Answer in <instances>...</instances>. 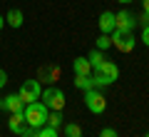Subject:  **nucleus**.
<instances>
[{
    "instance_id": "412c9836",
    "label": "nucleus",
    "mask_w": 149,
    "mask_h": 137,
    "mask_svg": "<svg viewBox=\"0 0 149 137\" xmlns=\"http://www.w3.org/2000/svg\"><path fill=\"white\" fill-rule=\"evenodd\" d=\"M8 82V75H5V70H0V87Z\"/></svg>"
},
{
    "instance_id": "f03ea898",
    "label": "nucleus",
    "mask_w": 149,
    "mask_h": 137,
    "mask_svg": "<svg viewBox=\"0 0 149 137\" xmlns=\"http://www.w3.org/2000/svg\"><path fill=\"white\" fill-rule=\"evenodd\" d=\"M117 77H119V67L112 63V60H107L104 65H100V67L95 70L92 82H95V87H107V85H112Z\"/></svg>"
},
{
    "instance_id": "7ed1b4c3",
    "label": "nucleus",
    "mask_w": 149,
    "mask_h": 137,
    "mask_svg": "<svg viewBox=\"0 0 149 137\" xmlns=\"http://www.w3.org/2000/svg\"><path fill=\"white\" fill-rule=\"evenodd\" d=\"M85 105H87V110H90L92 115H102V112L107 110V100H104V95H102L97 87H92V90L85 92Z\"/></svg>"
},
{
    "instance_id": "f3484780",
    "label": "nucleus",
    "mask_w": 149,
    "mask_h": 137,
    "mask_svg": "<svg viewBox=\"0 0 149 137\" xmlns=\"http://www.w3.org/2000/svg\"><path fill=\"white\" fill-rule=\"evenodd\" d=\"M65 137H82V130H80V125H74V122L65 125Z\"/></svg>"
},
{
    "instance_id": "f8f14e48",
    "label": "nucleus",
    "mask_w": 149,
    "mask_h": 137,
    "mask_svg": "<svg viewBox=\"0 0 149 137\" xmlns=\"http://www.w3.org/2000/svg\"><path fill=\"white\" fill-rule=\"evenodd\" d=\"M22 20H25V15H22V10H17V8H13V10L5 15V22H8L10 27H20Z\"/></svg>"
},
{
    "instance_id": "393cba45",
    "label": "nucleus",
    "mask_w": 149,
    "mask_h": 137,
    "mask_svg": "<svg viewBox=\"0 0 149 137\" xmlns=\"http://www.w3.org/2000/svg\"><path fill=\"white\" fill-rule=\"evenodd\" d=\"M119 3H132V0H119Z\"/></svg>"
},
{
    "instance_id": "9d476101",
    "label": "nucleus",
    "mask_w": 149,
    "mask_h": 137,
    "mask_svg": "<svg viewBox=\"0 0 149 137\" xmlns=\"http://www.w3.org/2000/svg\"><path fill=\"white\" fill-rule=\"evenodd\" d=\"M100 30H102V32H107V35L114 30V13L104 10V13L100 15Z\"/></svg>"
},
{
    "instance_id": "ddd939ff",
    "label": "nucleus",
    "mask_w": 149,
    "mask_h": 137,
    "mask_svg": "<svg viewBox=\"0 0 149 137\" xmlns=\"http://www.w3.org/2000/svg\"><path fill=\"white\" fill-rule=\"evenodd\" d=\"M87 60H90V65H92V70H97V67H100V65H104L107 63V55L104 53H102V50H92V53L90 55H87Z\"/></svg>"
},
{
    "instance_id": "423d86ee",
    "label": "nucleus",
    "mask_w": 149,
    "mask_h": 137,
    "mask_svg": "<svg viewBox=\"0 0 149 137\" xmlns=\"http://www.w3.org/2000/svg\"><path fill=\"white\" fill-rule=\"evenodd\" d=\"M40 92H42V87H40L37 80H25V82L20 85V90H17V95H20V100L25 102V105L40 100Z\"/></svg>"
},
{
    "instance_id": "5701e85b",
    "label": "nucleus",
    "mask_w": 149,
    "mask_h": 137,
    "mask_svg": "<svg viewBox=\"0 0 149 137\" xmlns=\"http://www.w3.org/2000/svg\"><path fill=\"white\" fill-rule=\"evenodd\" d=\"M3 25H5V18H3V15H0V30H3Z\"/></svg>"
},
{
    "instance_id": "20e7f679",
    "label": "nucleus",
    "mask_w": 149,
    "mask_h": 137,
    "mask_svg": "<svg viewBox=\"0 0 149 137\" xmlns=\"http://www.w3.org/2000/svg\"><path fill=\"white\" fill-rule=\"evenodd\" d=\"M40 102H45L47 105V110H62L65 107V92L57 87H47L45 92H40Z\"/></svg>"
},
{
    "instance_id": "a211bd4d",
    "label": "nucleus",
    "mask_w": 149,
    "mask_h": 137,
    "mask_svg": "<svg viewBox=\"0 0 149 137\" xmlns=\"http://www.w3.org/2000/svg\"><path fill=\"white\" fill-rule=\"evenodd\" d=\"M35 137H57V130H55V127H50V125H42L40 130L35 132Z\"/></svg>"
},
{
    "instance_id": "dca6fc26",
    "label": "nucleus",
    "mask_w": 149,
    "mask_h": 137,
    "mask_svg": "<svg viewBox=\"0 0 149 137\" xmlns=\"http://www.w3.org/2000/svg\"><path fill=\"white\" fill-rule=\"evenodd\" d=\"M45 125H50V127L57 130V127L62 125V115H60L57 110H50V112H47V122H45Z\"/></svg>"
},
{
    "instance_id": "39448f33",
    "label": "nucleus",
    "mask_w": 149,
    "mask_h": 137,
    "mask_svg": "<svg viewBox=\"0 0 149 137\" xmlns=\"http://www.w3.org/2000/svg\"><path fill=\"white\" fill-rule=\"evenodd\" d=\"M109 37H112V45L119 50V53H132L134 50V45H137V40H134V35L132 32H122V30H112L109 32Z\"/></svg>"
},
{
    "instance_id": "aec40b11",
    "label": "nucleus",
    "mask_w": 149,
    "mask_h": 137,
    "mask_svg": "<svg viewBox=\"0 0 149 137\" xmlns=\"http://www.w3.org/2000/svg\"><path fill=\"white\" fill-rule=\"evenodd\" d=\"M100 137H117V130H112V127H104L100 132Z\"/></svg>"
},
{
    "instance_id": "2eb2a0df",
    "label": "nucleus",
    "mask_w": 149,
    "mask_h": 137,
    "mask_svg": "<svg viewBox=\"0 0 149 137\" xmlns=\"http://www.w3.org/2000/svg\"><path fill=\"white\" fill-rule=\"evenodd\" d=\"M95 48H97V50H102V53H107V50L112 48V37L107 35V32H102V35L97 37V45H95Z\"/></svg>"
},
{
    "instance_id": "0eeeda50",
    "label": "nucleus",
    "mask_w": 149,
    "mask_h": 137,
    "mask_svg": "<svg viewBox=\"0 0 149 137\" xmlns=\"http://www.w3.org/2000/svg\"><path fill=\"white\" fill-rule=\"evenodd\" d=\"M134 25H137V18H134L132 13L122 10V13H117V15H114V30L132 32V30H134Z\"/></svg>"
},
{
    "instance_id": "6e6552de",
    "label": "nucleus",
    "mask_w": 149,
    "mask_h": 137,
    "mask_svg": "<svg viewBox=\"0 0 149 137\" xmlns=\"http://www.w3.org/2000/svg\"><path fill=\"white\" fill-rule=\"evenodd\" d=\"M8 127H10L13 135H22V132L27 130V122H25V115L22 112H13L10 120H8Z\"/></svg>"
},
{
    "instance_id": "6ab92c4d",
    "label": "nucleus",
    "mask_w": 149,
    "mask_h": 137,
    "mask_svg": "<svg viewBox=\"0 0 149 137\" xmlns=\"http://www.w3.org/2000/svg\"><path fill=\"white\" fill-rule=\"evenodd\" d=\"M142 42L149 48V25H142Z\"/></svg>"
},
{
    "instance_id": "4468645a",
    "label": "nucleus",
    "mask_w": 149,
    "mask_h": 137,
    "mask_svg": "<svg viewBox=\"0 0 149 137\" xmlns=\"http://www.w3.org/2000/svg\"><path fill=\"white\" fill-rule=\"evenodd\" d=\"M74 87H77V90H85V92H87V90L95 87V82H92L90 75H74Z\"/></svg>"
},
{
    "instance_id": "9b49d317",
    "label": "nucleus",
    "mask_w": 149,
    "mask_h": 137,
    "mask_svg": "<svg viewBox=\"0 0 149 137\" xmlns=\"http://www.w3.org/2000/svg\"><path fill=\"white\" fill-rule=\"evenodd\" d=\"M72 70H74V75H90L92 72V65H90V60H87V58H74Z\"/></svg>"
},
{
    "instance_id": "f257e3e1",
    "label": "nucleus",
    "mask_w": 149,
    "mask_h": 137,
    "mask_svg": "<svg viewBox=\"0 0 149 137\" xmlns=\"http://www.w3.org/2000/svg\"><path fill=\"white\" fill-rule=\"evenodd\" d=\"M47 105L45 102H40V100H35V102H30V105H25V110H22V115H25V122H27V127H35V130H40V127L47 122Z\"/></svg>"
},
{
    "instance_id": "4be33fe9",
    "label": "nucleus",
    "mask_w": 149,
    "mask_h": 137,
    "mask_svg": "<svg viewBox=\"0 0 149 137\" xmlns=\"http://www.w3.org/2000/svg\"><path fill=\"white\" fill-rule=\"evenodd\" d=\"M142 3H144V15L149 18V0H142Z\"/></svg>"
},
{
    "instance_id": "1a4fd4ad",
    "label": "nucleus",
    "mask_w": 149,
    "mask_h": 137,
    "mask_svg": "<svg viewBox=\"0 0 149 137\" xmlns=\"http://www.w3.org/2000/svg\"><path fill=\"white\" fill-rule=\"evenodd\" d=\"M3 107H5V110L13 115V112H22V110H25V102H22V100H20V95L15 92V95L3 97Z\"/></svg>"
},
{
    "instance_id": "a878e982",
    "label": "nucleus",
    "mask_w": 149,
    "mask_h": 137,
    "mask_svg": "<svg viewBox=\"0 0 149 137\" xmlns=\"http://www.w3.org/2000/svg\"><path fill=\"white\" fill-rule=\"evenodd\" d=\"M144 137H149V132H147V135H144Z\"/></svg>"
},
{
    "instance_id": "b1692460",
    "label": "nucleus",
    "mask_w": 149,
    "mask_h": 137,
    "mask_svg": "<svg viewBox=\"0 0 149 137\" xmlns=\"http://www.w3.org/2000/svg\"><path fill=\"white\" fill-rule=\"evenodd\" d=\"M0 110H3V97H0Z\"/></svg>"
}]
</instances>
